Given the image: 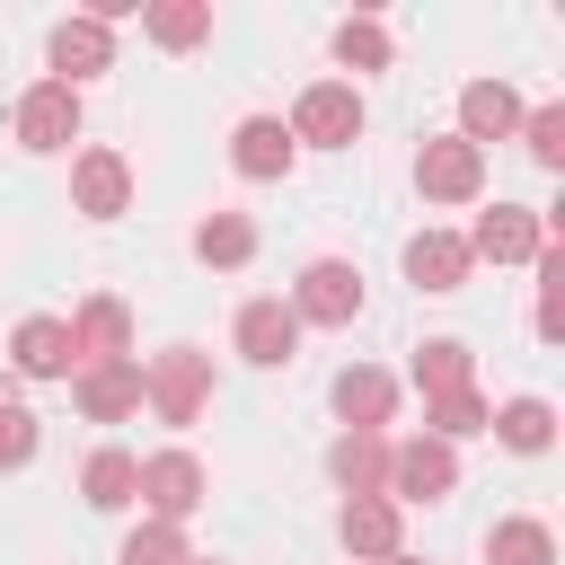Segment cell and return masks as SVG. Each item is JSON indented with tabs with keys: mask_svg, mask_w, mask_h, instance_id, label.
I'll list each match as a JSON object with an SVG mask.
<instances>
[{
	"mask_svg": "<svg viewBox=\"0 0 565 565\" xmlns=\"http://www.w3.org/2000/svg\"><path fill=\"white\" fill-rule=\"evenodd\" d=\"M291 318L300 327H353L362 318V274L344 256H309L300 282H291Z\"/></svg>",
	"mask_w": 565,
	"mask_h": 565,
	"instance_id": "cell-3",
	"label": "cell"
},
{
	"mask_svg": "<svg viewBox=\"0 0 565 565\" xmlns=\"http://www.w3.org/2000/svg\"><path fill=\"white\" fill-rule=\"evenodd\" d=\"M415 194H424V203H477V194H486V150H468L459 132L424 141V150H415Z\"/></svg>",
	"mask_w": 565,
	"mask_h": 565,
	"instance_id": "cell-7",
	"label": "cell"
},
{
	"mask_svg": "<svg viewBox=\"0 0 565 565\" xmlns=\"http://www.w3.org/2000/svg\"><path fill=\"white\" fill-rule=\"evenodd\" d=\"M530 327H539V344L565 335V256H556V238L539 247V318H530Z\"/></svg>",
	"mask_w": 565,
	"mask_h": 565,
	"instance_id": "cell-30",
	"label": "cell"
},
{
	"mask_svg": "<svg viewBox=\"0 0 565 565\" xmlns=\"http://www.w3.org/2000/svg\"><path fill=\"white\" fill-rule=\"evenodd\" d=\"M35 441H44V433H35V415H26L18 397H0V468H26V459H35Z\"/></svg>",
	"mask_w": 565,
	"mask_h": 565,
	"instance_id": "cell-32",
	"label": "cell"
},
{
	"mask_svg": "<svg viewBox=\"0 0 565 565\" xmlns=\"http://www.w3.org/2000/svg\"><path fill=\"white\" fill-rule=\"evenodd\" d=\"M44 53H53V79H62V88H79V79L115 71V26L79 9V18H62V26H53V44H44Z\"/></svg>",
	"mask_w": 565,
	"mask_h": 565,
	"instance_id": "cell-11",
	"label": "cell"
},
{
	"mask_svg": "<svg viewBox=\"0 0 565 565\" xmlns=\"http://www.w3.org/2000/svg\"><path fill=\"white\" fill-rule=\"evenodd\" d=\"M335 415H344V433H380L397 415V380L380 362H344L335 371Z\"/></svg>",
	"mask_w": 565,
	"mask_h": 565,
	"instance_id": "cell-17",
	"label": "cell"
},
{
	"mask_svg": "<svg viewBox=\"0 0 565 565\" xmlns=\"http://www.w3.org/2000/svg\"><path fill=\"white\" fill-rule=\"evenodd\" d=\"M486 565H556V530L530 521V512H512V521L486 530Z\"/></svg>",
	"mask_w": 565,
	"mask_h": 565,
	"instance_id": "cell-26",
	"label": "cell"
},
{
	"mask_svg": "<svg viewBox=\"0 0 565 565\" xmlns=\"http://www.w3.org/2000/svg\"><path fill=\"white\" fill-rule=\"evenodd\" d=\"M415 388H424V397L477 388V353H468L459 335H433V344H415Z\"/></svg>",
	"mask_w": 565,
	"mask_h": 565,
	"instance_id": "cell-25",
	"label": "cell"
},
{
	"mask_svg": "<svg viewBox=\"0 0 565 565\" xmlns=\"http://www.w3.org/2000/svg\"><path fill=\"white\" fill-rule=\"evenodd\" d=\"M62 327H71V371H88V362H132V309H124L115 291L79 300Z\"/></svg>",
	"mask_w": 565,
	"mask_h": 565,
	"instance_id": "cell-8",
	"label": "cell"
},
{
	"mask_svg": "<svg viewBox=\"0 0 565 565\" xmlns=\"http://www.w3.org/2000/svg\"><path fill=\"white\" fill-rule=\"evenodd\" d=\"M486 415H494V397L486 388H450V397H424V433L433 441H468V433H486Z\"/></svg>",
	"mask_w": 565,
	"mask_h": 565,
	"instance_id": "cell-27",
	"label": "cell"
},
{
	"mask_svg": "<svg viewBox=\"0 0 565 565\" xmlns=\"http://www.w3.org/2000/svg\"><path fill=\"white\" fill-rule=\"evenodd\" d=\"M521 141L539 168H565V106H521Z\"/></svg>",
	"mask_w": 565,
	"mask_h": 565,
	"instance_id": "cell-31",
	"label": "cell"
},
{
	"mask_svg": "<svg viewBox=\"0 0 565 565\" xmlns=\"http://www.w3.org/2000/svg\"><path fill=\"white\" fill-rule=\"evenodd\" d=\"M291 141H309V150H353L362 141V97H353V79H309L300 97H291V124H282Z\"/></svg>",
	"mask_w": 565,
	"mask_h": 565,
	"instance_id": "cell-2",
	"label": "cell"
},
{
	"mask_svg": "<svg viewBox=\"0 0 565 565\" xmlns=\"http://www.w3.org/2000/svg\"><path fill=\"white\" fill-rule=\"evenodd\" d=\"M194 547H185V530L177 521H141L124 547H115V565H185Z\"/></svg>",
	"mask_w": 565,
	"mask_h": 565,
	"instance_id": "cell-28",
	"label": "cell"
},
{
	"mask_svg": "<svg viewBox=\"0 0 565 565\" xmlns=\"http://www.w3.org/2000/svg\"><path fill=\"white\" fill-rule=\"evenodd\" d=\"M124 203H132V168H124V150H79V159H71V212L115 221Z\"/></svg>",
	"mask_w": 565,
	"mask_h": 565,
	"instance_id": "cell-14",
	"label": "cell"
},
{
	"mask_svg": "<svg viewBox=\"0 0 565 565\" xmlns=\"http://www.w3.org/2000/svg\"><path fill=\"white\" fill-rule=\"evenodd\" d=\"M335 539H344L353 565H388V556H406V521H397L388 494H353V503L335 512Z\"/></svg>",
	"mask_w": 565,
	"mask_h": 565,
	"instance_id": "cell-10",
	"label": "cell"
},
{
	"mask_svg": "<svg viewBox=\"0 0 565 565\" xmlns=\"http://www.w3.org/2000/svg\"><path fill=\"white\" fill-rule=\"evenodd\" d=\"M71 397H79L88 424H124V415L141 406V353H132V362H88V371H71Z\"/></svg>",
	"mask_w": 565,
	"mask_h": 565,
	"instance_id": "cell-15",
	"label": "cell"
},
{
	"mask_svg": "<svg viewBox=\"0 0 565 565\" xmlns=\"http://www.w3.org/2000/svg\"><path fill=\"white\" fill-rule=\"evenodd\" d=\"M141 406L159 415V424H203V406H212V353H194V344H168V353H150L141 362Z\"/></svg>",
	"mask_w": 565,
	"mask_h": 565,
	"instance_id": "cell-1",
	"label": "cell"
},
{
	"mask_svg": "<svg viewBox=\"0 0 565 565\" xmlns=\"http://www.w3.org/2000/svg\"><path fill=\"white\" fill-rule=\"evenodd\" d=\"M486 433H494L503 450H521V459H539V450L556 441V406H547V397H503V406L486 415Z\"/></svg>",
	"mask_w": 565,
	"mask_h": 565,
	"instance_id": "cell-21",
	"label": "cell"
},
{
	"mask_svg": "<svg viewBox=\"0 0 565 565\" xmlns=\"http://www.w3.org/2000/svg\"><path fill=\"white\" fill-rule=\"evenodd\" d=\"M141 35H150L159 53H194V44L212 35V0H150V9H141Z\"/></svg>",
	"mask_w": 565,
	"mask_h": 565,
	"instance_id": "cell-23",
	"label": "cell"
},
{
	"mask_svg": "<svg viewBox=\"0 0 565 565\" xmlns=\"http://www.w3.org/2000/svg\"><path fill=\"white\" fill-rule=\"evenodd\" d=\"M18 150H71L79 141V88H62V79H35L26 97H18Z\"/></svg>",
	"mask_w": 565,
	"mask_h": 565,
	"instance_id": "cell-9",
	"label": "cell"
},
{
	"mask_svg": "<svg viewBox=\"0 0 565 565\" xmlns=\"http://www.w3.org/2000/svg\"><path fill=\"white\" fill-rule=\"evenodd\" d=\"M539 247H547V212L530 203H494L468 230V265H539Z\"/></svg>",
	"mask_w": 565,
	"mask_h": 565,
	"instance_id": "cell-4",
	"label": "cell"
},
{
	"mask_svg": "<svg viewBox=\"0 0 565 565\" xmlns=\"http://www.w3.org/2000/svg\"><path fill=\"white\" fill-rule=\"evenodd\" d=\"M477 265H468V238L459 230H415L406 238V282L415 291H459Z\"/></svg>",
	"mask_w": 565,
	"mask_h": 565,
	"instance_id": "cell-18",
	"label": "cell"
},
{
	"mask_svg": "<svg viewBox=\"0 0 565 565\" xmlns=\"http://www.w3.org/2000/svg\"><path fill=\"white\" fill-rule=\"evenodd\" d=\"M203 494H212V477H203L194 450H150V459H141V494H132V503H141L150 521H177V530H185V512H194Z\"/></svg>",
	"mask_w": 565,
	"mask_h": 565,
	"instance_id": "cell-6",
	"label": "cell"
},
{
	"mask_svg": "<svg viewBox=\"0 0 565 565\" xmlns=\"http://www.w3.org/2000/svg\"><path fill=\"white\" fill-rule=\"evenodd\" d=\"M335 62L344 71H388V26L380 18H344L335 26Z\"/></svg>",
	"mask_w": 565,
	"mask_h": 565,
	"instance_id": "cell-29",
	"label": "cell"
},
{
	"mask_svg": "<svg viewBox=\"0 0 565 565\" xmlns=\"http://www.w3.org/2000/svg\"><path fill=\"white\" fill-rule=\"evenodd\" d=\"M194 256L221 265V274H238V265L256 256V221H247V212H203V221H194Z\"/></svg>",
	"mask_w": 565,
	"mask_h": 565,
	"instance_id": "cell-24",
	"label": "cell"
},
{
	"mask_svg": "<svg viewBox=\"0 0 565 565\" xmlns=\"http://www.w3.org/2000/svg\"><path fill=\"white\" fill-rule=\"evenodd\" d=\"M459 486V450L415 433V441H388V503H441Z\"/></svg>",
	"mask_w": 565,
	"mask_h": 565,
	"instance_id": "cell-5",
	"label": "cell"
},
{
	"mask_svg": "<svg viewBox=\"0 0 565 565\" xmlns=\"http://www.w3.org/2000/svg\"><path fill=\"white\" fill-rule=\"evenodd\" d=\"M291 159H300V141L282 132V115H238V132H230V168H238L247 185L291 177Z\"/></svg>",
	"mask_w": 565,
	"mask_h": 565,
	"instance_id": "cell-12",
	"label": "cell"
},
{
	"mask_svg": "<svg viewBox=\"0 0 565 565\" xmlns=\"http://www.w3.org/2000/svg\"><path fill=\"white\" fill-rule=\"evenodd\" d=\"M512 132H521V97H512V79H468V88H459V141L486 150V141H512Z\"/></svg>",
	"mask_w": 565,
	"mask_h": 565,
	"instance_id": "cell-16",
	"label": "cell"
},
{
	"mask_svg": "<svg viewBox=\"0 0 565 565\" xmlns=\"http://www.w3.org/2000/svg\"><path fill=\"white\" fill-rule=\"evenodd\" d=\"M388 565H424V556H388Z\"/></svg>",
	"mask_w": 565,
	"mask_h": 565,
	"instance_id": "cell-33",
	"label": "cell"
},
{
	"mask_svg": "<svg viewBox=\"0 0 565 565\" xmlns=\"http://www.w3.org/2000/svg\"><path fill=\"white\" fill-rule=\"evenodd\" d=\"M185 565H212V556H185Z\"/></svg>",
	"mask_w": 565,
	"mask_h": 565,
	"instance_id": "cell-34",
	"label": "cell"
},
{
	"mask_svg": "<svg viewBox=\"0 0 565 565\" xmlns=\"http://www.w3.org/2000/svg\"><path fill=\"white\" fill-rule=\"evenodd\" d=\"M230 335H238V353H247L256 371H282V362L300 353V318H291V300H274V291H265V300H247Z\"/></svg>",
	"mask_w": 565,
	"mask_h": 565,
	"instance_id": "cell-13",
	"label": "cell"
},
{
	"mask_svg": "<svg viewBox=\"0 0 565 565\" xmlns=\"http://www.w3.org/2000/svg\"><path fill=\"white\" fill-rule=\"evenodd\" d=\"M327 468H335L344 503H353V494H388V433H335Z\"/></svg>",
	"mask_w": 565,
	"mask_h": 565,
	"instance_id": "cell-20",
	"label": "cell"
},
{
	"mask_svg": "<svg viewBox=\"0 0 565 565\" xmlns=\"http://www.w3.org/2000/svg\"><path fill=\"white\" fill-rule=\"evenodd\" d=\"M141 494V459L132 450H88V468H79V503L88 512H124Z\"/></svg>",
	"mask_w": 565,
	"mask_h": 565,
	"instance_id": "cell-22",
	"label": "cell"
},
{
	"mask_svg": "<svg viewBox=\"0 0 565 565\" xmlns=\"http://www.w3.org/2000/svg\"><path fill=\"white\" fill-rule=\"evenodd\" d=\"M9 362H18V380H71V327L62 318H18Z\"/></svg>",
	"mask_w": 565,
	"mask_h": 565,
	"instance_id": "cell-19",
	"label": "cell"
}]
</instances>
